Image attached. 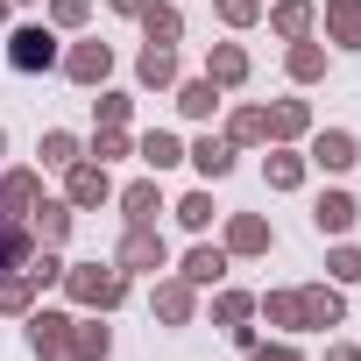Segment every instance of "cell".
I'll return each mask as SVG.
<instances>
[{"mask_svg":"<svg viewBox=\"0 0 361 361\" xmlns=\"http://www.w3.org/2000/svg\"><path fill=\"white\" fill-rule=\"evenodd\" d=\"M185 163H199V177H227V170H234V142H227V135H206V142L185 149Z\"/></svg>","mask_w":361,"mask_h":361,"instance_id":"13","label":"cell"},{"mask_svg":"<svg viewBox=\"0 0 361 361\" xmlns=\"http://www.w3.org/2000/svg\"><path fill=\"white\" fill-rule=\"evenodd\" d=\"M262 170H269V192H298L305 185V156H290V149H269Z\"/></svg>","mask_w":361,"mask_h":361,"instance_id":"24","label":"cell"},{"mask_svg":"<svg viewBox=\"0 0 361 361\" xmlns=\"http://www.w3.org/2000/svg\"><path fill=\"white\" fill-rule=\"evenodd\" d=\"M0 156H8V135H0Z\"/></svg>","mask_w":361,"mask_h":361,"instance_id":"44","label":"cell"},{"mask_svg":"<svg viewBox=\"0 0 361 361\" xmlns=\"http://www.w3.org/2000/svg\"><path fill=\"white\" fill-rule=\"evenodd\" d=\"M135 156H142L149 170H170V163H185V142H177V135H163V128H149Z\"/></svg>","mask_w":361,"mask_h":361,"instance_id":"20","label":"cell"},{"mask_svg":"<svg viewBox=\"0 0 361 361\" xmlns=\"http://www.w3.org/2000/svg\"><path fill=\"white\" fill-rule=\"evenodd\" d=\"M114 156H128V135L121 128H99L92 135V163H114Z\"/></svg>","mask_w":361,"mask_h":361,"instance_id":"36","label":"cell"},{"mask_svg":"<svg viewBox=\"0 0 361 361\" xmlns=\"http://www.w3.org/2000/svg\"><path fill=\"white\" fill-rule=\"evenodd\" d=\"M0 22H8V0H0Z\"/></svg>","mask_w":361,"mask_h":361,"instance_id":"43","label":"cell"},{"mask_svg":"<svg viewBox=\"0 0 361 361\" xmlns=\"http://www.w3.org/2000/svg\"><path fill=\"white\" fill-rule=\"evenodd\" d=\"M262 319L283 326V333H298V326H305V298H298V290H269V298H262Z\"/></svg>","mask_w":361,"mask_h":361,"instance_id":"22","label":"cell"},{"mask_svg":"<svg viewBox=\"0 0 361 361\" xmlns=\"http://www.w3.org/2000/svg\"><path fill=\"white\" fill-rule=\"evenodd\" d=\"M121 213H128V227H156V213H163L156 177H142V185H128V192H121Z\"/></svg>","mask_w":361,"mask_h":361,"instance_id":"11","label":"cell"},{"mask_svg":"<svg viewBox=\"0 0 361 361\" xmlns=\"http://www.w3.org/2000/svg\"><path fill=\"white\" fill-rule=\"evenodd\" d=\"M85 15H92L85 0H50V22H57V29H85Z\"/></svg>","mask_w":361,"mask_h":361,"instance_id":"38","label":"cell"},{"mask_svg":"<svg viewBox=\"0 0 361 361\" xmlns=\"http://www.w3.org/2000/svg\"><path fill=\"white\" fill-rule=\"evenodd\" d=\"M64 71H71L78 85H99V78L114 71V50H106V43H71V50H64Z\"/></svg>","mask_w":361,"mask_h":361,"instance_id":"8","label":"cell"},{"mask_svg":"<svg viewBox=\"0 0 361 361\" xmlns=\"http://www.w3.org/2000/svg\"><path fill=\"white\" fill-rule=\"evenodd\" d=\"M36 290H43V283H36L29 269H15V276H0V312H29V305H36Z\"/></svg>","mask_w":361,"mask_h":361,"instance_id":"28","label":"cell"},{"mask_svg":"<svg viewBox=\"0 0 361 361\" xmlns=\"http://www.w3.org/2000/svg\"><path fill=\"white\" fill-rule=\"evenodd\" d=\"M248 312H255L248 290H220V298H213V319H220V326H248Z\"/></svg>","mask_w":361,"mask_h":361,"instance_id":"31","label":"cell"},{"mask_svg":"<svg viewBox=\"0 0 361 361\" xmlns=\"http://www.w3.org/2000/svg\"><path fill=\"white\" fill-rule=\"evenodd\" d=\"M227 142L241 149V142H269V106H241L234 121H227Z\"/></svg>","mask_w":361,"mask_h":361,"instance_id":"25","label":"cell"},{"mask_svg":"<svg viewBox=\"0 0 361 361\" xmlns=\"http://www.w3.org/2000/svg\"><path fill=\"white\" fill-rule=\"evenodd\" d=\"M177 106H185L192 121H213V106H220V85H213V78H185V85H177Z\"/></svg>","mask_w":361,"mask_h":361,"instance_id":"19","label":"cell"},{"mask_svg":"<svg viewBox=\"0 0 361 361\" xmlns=\"http://www.w3.org/2000/svg\"><path fill=\"white\" fill-rule=\"evenodd\" d=\"M354 220H361V206H354L347 192H326V199L312 206V227H319V234H347Z\"/></svg>","mask_w":361,"mask_h":361,"instance_id":"14","label":"cell"},{"mask_svg":"<svg viewBox=\"0 0 361 361\" xmlns=\"http://www.w3.org/2000/svg\"><path fill=\"white\" fill-rule=\"evenodd\" d=\"M248 361H305V354H298V347H262V340H255V347H248Z\"/></svg>","mask_w":361,"mask_h":361,"instance_id":"39","label":"cell"},{"mask_svg":"<svg viewBox=\"0 0 361 361\" xmlns=\"http://www.w3.org/2000/svg\"><path fill=\"white\" fill-rule=\"evenodd\" d=\"M114 8H121V15H142V8H149V0H114Z\"/></svg>","mask_w":361,"mask_h":361,"instance_id":"42","label":"cell"},{"mask_svg":"<svg viewBox=\"0 0 361 361\" xmlns=\"http://www.w3.org/2000/svg\"><path fill=\"white\" fill-rule=\"evenodd\" d=\"M36 206H43V177L36 170H8V177H0V220H8V227H29Z\"/></svg>","mask_w":361,"mask_h":361,"instance_id":"4","label":"cell"},{"mask_svg":"<svg viewBox=\"0 0 361 361\" xmlns=\"http://www.w3.org/2000/svg\"><path fill=\"white\" fill-rule=\"evenodd\" d=\"M255 15H262V0H220V22L227 29H248Z\"/></svg>","mask_w":361,"mask_h":361,"instance_id":"37","label":"cell"},{"mask_svg":"<svg viewBox=\"0 0 361 361\" xmlns=\"http://www.w3.org/2000/svg\"><path fill=\"white\" fill-rule=\"evenodd\" d=\"M57 283H64L71 305H85V312H114V305L128 298V269H121V262H64Z\"/></svg>","mask_w":361,"mask_h":361,"instance_id":"1","label":"cell"},{"mask_svg":"<svg viewBox=\"0 0 361 361\" xmlns=\"http://www.w3.org/2000/svg\"><path fill=\"white\" fill-rule=\"evenodd\" d=\"M326 36L340 50H361V15H326Z\"/></svg>","mask_w":361,"mask_h":361,"instance_id":"35","label":"cell"},{"mask_svg":"<svg viewBox=\"0 0 361 361\" xmlns=\"http://www.w3.org/2000/svg\"><path fill=\"white\" fill-rule=\"evenodd\" d=\"M71 326H78V319H64V312H29V347H36V361H71Z\"/></svg>","mask_w":361,"mask_h":361,"instance_id":"6","label":"cell"},{"mask_svg":"<svg viewBox=\"0 0 361 361\" xmlns=\"http://www.w3.org/2000/svg\"><path fill=\"white\" fill-rule=\"evenodd\" d=\"M305 128H312L305 99H276V106H269V142H298Z\"/></svg>","mask_w":361,"mask_h":361,"instance_id":"15","label":"cell"},{"mask_svg":"<svg viewBox=\"0 0 361 361\" xmlns=\"http://www.w3.org/2000/svg\"><path fill=\"white\" fill-rule=\"evenodd\" d=\"M36 156H43V163H50V170H71V163H78V156H85V142H78V135H64V128H50V135H43V149H36Z\"/></svg>","mask_w":361,"mask_h":361,"instance_id":"26","label":"cell"},{"mask_svg":"<svg viewBox=\"0 0 361 361\" xmlns=\"http://www.w3.org/2000/svg\"><path fill=\"white\" fill-rule=\"evenodd\" d=\"M326 15H361V0H326Z\"/></svg>","mask_w":361,"mask_h":361,"instance_id":"40","label":"cell"},{"mask_svg":"<svg viewBox=\"0 0 361 361\" xmlns=\"http://www.w3.org/2000/svg\"><path fill=\"white\" fill-rule=\"evenodd\" d=\"M106 199H114V177H106V163L78 156V163L64 170V206H71V213H85V206H106Z\"/></svg>","mask_w":361,"mask_h":361,"instance_id":"2","label":"cell"},{"mask_svg":"<svg viewBox=\"0 0 361 361\" xmlns=\"http://www.w3.org/2000/svg\"><path fill=\"white\" fill-rule=\"evenodd\" d=\"M326 361H361V347H333V354H326Z\"/></svg>","mask_w":361,"mask_h":361,"instance_id":"41","label":"cell"},{"mask_svg":"<svg viewBox=\"0 0 361 361\" xmlns=\"http://www.w3.org/2000/svg\"><path fill=\"white\" fill-rule=\"evenodd\" d=\"M106 347H114V333L99 319H78L71 326V361H106Z\"/></svg>","mask_w":361,"mask_h":361,"instance_id":"18","label":"cell"},{"mask_svg":"<svg viewBox=\"0 0 361 361\" xmlns=\"http://www.w3.org/2000/svg\"><path fill=\"white\" fill-rule=\"evenodd\" d=\"M269 22H276V36H290V43L312 36V0H276V15H269Z\"/></svg>","mask_w":361,"mask_h":361,"instance_id":"27","label":"cell"},{"mask_svg":"<svg viewBox=\"0 0 361 361\" xmlns=\"http://www.w3.org/2000/svg\"><path fill=\"white\" fill-rule=\"evenodd\" d=\"M8 64H15V71H50V64H57V36H50L43 22L15 29V36H8Z\"/></svg>","mask_w":361,"mask_h":361,"instance_id":"5","label":"cell"},{"mask_svg":"<svg viewBox=\"0 0 361 361\" xmlns=\"http://www.w3.org/2000/svg\"><path fill=\"white\" fill-rule=\"evenodd\" d=\"M312 163H319V170H354V163H361V142H354L347 128H326V135L312 142Z\"/></svg>","mask_w":361,"mask_h":361,"instance_id":"9","label":"cell"},{"mask_svg":"<svg viewBox=\"0 0 361 361\" xmlns=\"http://www.w3.org/2000/svg\"><path fill=\"white\" fill-rule=\"evenodd\" d=\"M192 305H199V298H192L185 276H163V283H156V319H163V326H192Z\"/></svg>","mask_w":361,"mask_h":361,"instance_id":"10","label":"cell"},{"mask_svg":"<svg viewBox=\"0 0 361 361\" xmlns=\"http://www.w3.org/2000/svg\"><path fill=\"white\" fill-rule=\"evenodd\" d=\"M177 220H185L192 234H206V227H213V192H192V199H177Z\"/></svg>","mask_w":361,"mask_h":361,"instance_id":"32","label":"cell"},{"mask_svg":"<svg viewBox=\"0 0 361 361\" xmlns=\"http://www.w3.org/2000/svg\"><path fill=\"white\" fill-rule=\"evenodd\" d=\"M135 71H142V85H177V50L170 43H149Z\"/></svg>","mask_w":361,"mask_h":361,"instance_id":"21","label":"cell"},{"mask_svg":"<svg viewBox=\"0 0 361 361\" xmlns=\"http://www.w3.org/2000/svg\"><path fill=\"white\" fill-rule=\"evenodd\" d=\"M305 298V326H340V290H326V283H312V290H298Z\"/></svg>","mask_w":361,"mask_h":361,"instance_id":"23","label":"cell"},{"mask_svg":"<svg viewBox=\"0 0 361 361\" xmlns=\"http://www.w3.org/2000/svg\"><path fill=\"white\" fill-rule=\"evenodd\" d=\"M114 262H121L128 276H156V269L170 262V248H163V234H156V227H128V234H121V248H114Z\"/></svg>","mask_w":361,"mask_h":361,"instance_id":"3","label":"cell"},{"mask_svg":"<svg viewBox=\"0 0 361 361\" xmlns=\"http://www.w3.org/2000/svg\"><path fill=\"white\" fill-rule=\"evenodd\" d=\"M290 78H298V85H312V78H326V50L298 36V43H290Z\"/></svg>","mask_w":361,"mask_h":361,"instance_id":"30","label":"cell"},{"mask_svg":"<svg viewBox=\"0 0 361 361\" xmlns=\"http://www.w3.org/2000/svg\"><path fill=\"white\" fill-rule=\"evenodd\" d=\"M29 234H36L43 248H57V241L71 234V206H64V199H57V206H36V213H29Z\"/></svg>","mask_w":361,"mask_h":361,"instance_id":"16","label":"cell"},{"mask_svg":"<svg viewBox=\"0 0 361 361\" xmlns=\"http://www.w3.org/2000/svg\"><path fill=\"white\" fill-rule=\"evenodd\" d=\"M92 106H99V128H128V114H135V99H128V92H99Z\"/></svg>","mask_w":361,"mask_h":361,"instance_id":"33","label":"cell"},{"mask_svg":"<svg viewBox=\"0 0 361 361\" xmlns=\"http://www.w3.org/2000/svg\"><path fill=\"white\" fill-rule=\"evenodd\" d=\"M326 269H333V283H361V248H333Z\"/></svg>","mask_w":361,"mask_h":361,"instance_id":"34","label":"cell"},{"mask_svg":"<svg viewBox=\"0 0 361 361\" xmlns=\"http://www.w3.org/2000/svg\"><path fill=\"white\" fill-rule=\"evenodd\" d=\"M269 241H276V234H269L262 213H234V220H227V255H269Z\"/></svg>","mask_w":361,"mask_h":361,"instance_id":"7","label":"cell"},{"mask_svg":"<svg viewBox=\"0 0 361 361\" xmlns=\"http://www.w3.org/2000/svg\"><path fill=\"white\" fill-rule=\"evenodd\" d=\"M142 29H149V43H177V36H185V15L149 0V8H142Z\"/></svg>","mask_w":361,"mask_h":361,"instance_id":"29","label":"cell"},{"mask_svg":"<svg viewBox=\"0 0 361 361\" xmlns=\"http://www.w3.org/2000/svg\"><path fill=\"white\" fill-rule=\"evenodd\" d=\"M185 283L199 290V283H227V248H192L185 255Z\"/></svg>","mask_w":361,"mask_h":361,"instance_id":"17","label":"cell"},{"mask_svg":"<svg viewBox=\"0 0 361 361\" xmlns=\"http://www.w3.org/2000/svg\"><path fill=\"white\" fill-rule=\"evenodd\" d=\"M206 78H213L220 92H227V85H241V78H248V50H241V43H213V57H206Z\"/></svg>","mask_w":361,"mask_h":361,"instance_id":"12","label":"cell"}]
</instances>
